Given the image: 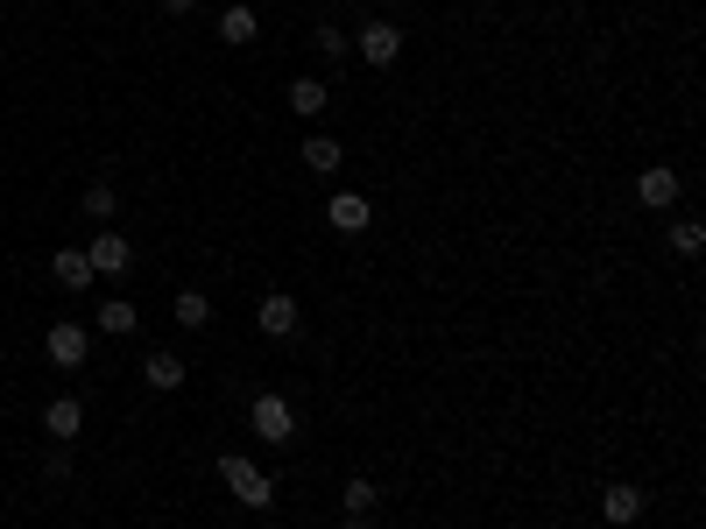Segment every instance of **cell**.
Segmentation results:
<instances>
[{"label": "cell", "instance_id": "6da1fadb", "mask_svg": "<svg viewBox=\"0 0 706 529\" xmlns=\"http://www.w3.org/2000/svg\"><path fill=\"white\" fill-rule=\"evenodd\" d=\"M213 474L234 487V501H241V508H255V516H262V508H276V495H283L276 474H262V466H255V459H241V452H219Z\"/></svg>", "mask_w": 706, "mask_h": 529}, {"label": "cell", "instance_id": "7a4b0ae2", "mask_svg": "<svg viewBox=\"0 0 706 529\" xmlns=\"http://www.w3.org/2000/svg\"><path fill=\"white\" fill-rule=\"evenodd\" d=\"M247 424H255V438H269V445H290L297 438V409H290V395H255L247 403Z\"/></svg>", "mask_w": 706, "mask_h": 529}, {"label": "cell", "instance_id": "3957f363", "mask_svg": "<svg viewBox=\"0 0 706 529\" xmlns=\"http://www.w3.org/2000/svg\"><path fill=\"white\" fill-rule=\"evenodd\" d=\"M43 353H50V367H85L92 332H85V325H71V318H57V325L43 332Z\"/></svg>", "mask_w": 706, "mask_h": 529}, {"label": "cell", "instance_id": "277c9868", "mask_svg": "<svg viewBox=\"0 0 706 529\" xmlns=\"http://www.w3.org/2000/svg\"><path fill=\"white\" fill-rule=\"evenodd\" d=\"M85 269H92V276H127V269H135V248L100 226V234H92V248H85Z\"/></svg>", "mask_w": 706, "mask_h": 529}, {"label": "cell", "instance_id": "5b68a950", "mask_svg": "<svg viewBox=\"0 0 706 529\" xmlns=\"http://www.w3.org/2000/svg\"><path fill=\"white\" fill-rule=\"evenodd\" d=\"M354 50H360V56H368V64L381 71V64H396V56H403V29H396V22H381V14H375V22L354 35Z\"/></svg>", "mask_w": 706, "mask_h": 529}, {"label": "cell", "instance_id": "8992f818", "mask_svg": "<svg viewBox=\"0 0 706 529\" xmlns=\"http://www.w3.org/2000/svg\"><path fill=\"white\" fill-rule=\"evenodd\" d=\"M326 226H332V234H368V226H375V205L360 198V191H332V198H326Z\"/></svg>", "mask_w": 706, "mask_h": 529}, {"label": "cell", "instance_id": "52a82bcc", "mask_svg": "<svg viewBox=\"0 0 706 529\" xmlns=\"http://www.w3.org/2000/svg\"><path fill=\"white\" fill-rule=\"evenodd\" d=\"M43 431L57 445H71L85 431V403H79V395H50V403H43Z\"/></svg>", "mask_w": 706, "mask_h": 529}, {"label": "cell", "instance_id": "ba28073f", "mask_svg": "<svg viewBox=\"0 0 706 529\" xmlns=\"http://www.w3.org/2000/svg\"><path fill=\"white\" fill-rule=\"evenodd\" d=\"M636 198L651 205V212H672V205H678V169H672V163H651V169L636 177Z\"/></svg>", "mask_w": 706, "mask_h": 529}, {"label": "cell", "instance_id": "9c48e42d", "mask_svg": "<svg viewBox=\"0 0 706 529\" xmlns=\"http://www.w3.org/2000/svg\"><path fill=\"white\" fill-rule=\"evenodd\" d=\"M255 325L269 332V339H290V332H297V297H290V290H269V297L255 304Z\"/></svg>", "mask_w": 706, "mask_h": 529}, {"label": "cell", "instance_id": "30bf717a", "mask_svg": "<svg viewBox=\"0 0 706 529\" xmlns=\"http://www.w3.org/2000/svg\"><path fill=\"white\" fill-rule=\"evenodd\" d=\"M636 516H643V487L622 480V487H607V495H601V522H607V529H628Z\"/></svg>", "mask_w": 706, "mask_h": 529}, {"label": "cell", "instance_id": "8fae6325", "mask_svg": "<svg viewBox=\"0 0 706 529\" xmlns=\"http://www.w3.org/2000/svg\"><path fill=\"white\" fill-rule=\"evenodd\" d=\"M50 276H57V290H92V282H100V276L85 269V248H57L50 255Z\"/></svg>", "mask_w": 706, "mask_h": 529}, {"label": "cell", "instance_id": "7c38bea8", "mask_svg": "<svg viewBox=\"0 0 706 529\" xmlns=\"http://www.w3.org/2000/svg\"><path fill=\"white\" fill-rule=\"evenodd\" d=\"M142 382L149 388H156V395H170V388H184V361H177V353H149V361H142Z\"/></svg>", "mask_w": 706, "mask_h": 529}, {"label": "cell", "instance_id": "4fadbf2b", "mask_svg": "<svg viewBox=\"0 0 706 529\" xmlns=\"http://www.w3.org/2000/svg\"><path fill=\"white\" fill-rule=\"evenodd\" d=\"M326 106H332L326 79H297V85H290V113H304V121H326Z\"/></svg>", "mask_w": 706, "mask_h": 529}, {"label": "cell", "instance_id": "5bb4252c", "mask_svg": "<svg viewBox=\"0 0 706 529\" xmlns=\"http://www.w3.org/2000/svg\"><path fill=\"white\" fill-rule=\"evenodd\" d=\"M262 35V14L255 8H226L219 14V43H255Z\"/></svg>", "mask_w": 706, "mask_h": 529}, {"label": "cell", "instance_id": "9a60e30c", "mask_svg": "<svg viewBox=\"0 0 706 529\" xmlns=\"http://www.w3.org/2000/svg\"><path fill=\"white\" fill-rule=\"evenodd\" d=\"M339 163H347V148H339L332 135H311V142H304V169H318V177H332Z\"/></svg>", "mask_w": 706, "mask_h": 529}, {"label": "cell", "instance_id": "2e32d148", "mask_svg": "<svg viewBox=\"0 0 706 529\" xmlns=\"http://www.w3.org/2000/svg\"><path fill=\"white\" fill-rule=\"evenodd\" d=\"M339 501H347V516H375V508H381V487H375L368 474H354L347 487H339Z\"/></svg>", "mask_w": 706, "mask_h": 529}, {"label": "cell", "instance_id": "e0dca14e", "mask_svg": "<svg viewBox=\"0 0 706 529\" xmlns=\"http://www.w3.org/2000/svg\"><path fill=\"white\" fill-rule=\"evenodd\" d=\"M100 332H106V339H127V332H135V304H127V297L100 304Z\"/></svg>", "mask_w": 706, "mask_h": 529}, {"label": "cell", "instance_id": "ac0fdd59", "mask_svg": "<svg viewBox=\"0 0 706 529\" xmlns=\"http://www.w3.org/2000/svg\"><path fill=\"white\" fill-rule=\"evenodd\" d=\"M177 325H191V332H205V325H213V297L184 290V297H177Z\"/></svg>", "mask_w": 706, "mask_h": 529}, {"label": "cell", "instance_id": "d6986e66", "mask_svg": "<svg viewBox=\"0 0 706 529\" xmlns=\"http://www.w3.org/2000/svg\"><path fill=\"white\" fill-rule=\"evenodd\" d=\"M311 43L326 50V64H339V56L354 50V35H347V29H332V22H318V35H311Z\"/></svg>", "mask_w": 706, "mask_h": 529}, {"label": "cell", "instance_id": "ffe728a7", "mask_svg": "<svg viewBox=\"0 0 706 529\" xmlns=\"http://www.w3.org/2000/svg\"><path fill=\"white\" fill-rule=\"evenodd\" d=\"M672 248H678V255H699V248H706V226H699V219H678V226H672Z\"/></svg>", "mask_w": 706, "mask_h": 529}, {"label": "cell", "instance_id": "44dd1931", "mask_svg": "<svg viewBox=\"0 0 706 529\" xmlns=\"http://www.w3.org/2000/svg\"><path fill=\"white\" fill-rule=\"evenodd\" d=\"M79 212H92V219H113V191H106V184H92V191L79 198Z\"/></svg>", "mask_w": 706, "mask_h": 529}, {"label": "cell", "instance_id": "7402d4cb", "mask_svg": "<svg viewBox=\"0 0 706 529\" xmlns=\"http://www.w3.org/2000/svg\"><path fill=\"white\" fill-rule=\"evenodd\" d=\"M163 8H170V14H191V8H198V0H163Z\"/></svg>", "mask_w": 706, "mask_h": 529}, {"label": "cell", "instance_id": "603a6c76", "mask_svg": "<svg viewBox=\"0 0 706 529\" xmlns=\"http://www.w3.org/2000/svg\"><path fill=\"white\" fill-rule=\"evenodd\" d=\"M339 529H375V522H368V516H347V522H339Z\"/></svg>", "mask_w": 706, "mask_h": 529}]
</instances>
